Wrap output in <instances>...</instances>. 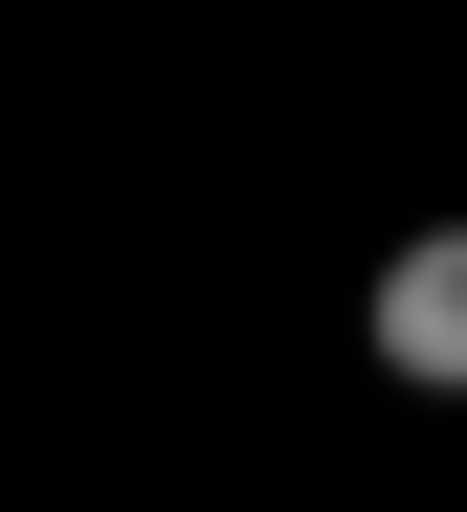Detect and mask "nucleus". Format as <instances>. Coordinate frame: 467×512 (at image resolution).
Masks as SVG:
<instances>
[{"mask_svg":"<svg viewBox=\"0 0 467 512\" xmlns=\"http://www.w3.org/2000/svg\"><path fill=\"white\" fill-rule=\"evenodd\" d=\"M379 379L401 401H467V223H423L401 268H379Z\"/></svg>","mask_w":467,"mask_h":512,"instance_id":"1","label":"nucleus"}]
</instances>
